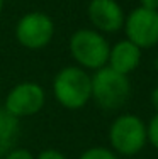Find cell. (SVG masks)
<instances>
[{
  "label": "cell",
  "mask_w": 158,
  "mask_h": 159,
  "mask_svg": "<svg viewBox=\"0 0 158 159\" xmlns=\"http://www.w3.org/2000/svg\"><path fill=\"white\" fill-rule=\"evenodd\" d=\"M150 100H151V105H153V108L156 110L158 113V85L153 88V92H151V97H150Z\"/></svg>",
  "instance_id": "obj_16"
},
{
  "label": "cell",
  "mask_w": 158,
  "mask_h": 159,
  "mask_svg": "<svg viewBox=\"0 0 158 159\" xmlns=\"http://www.w3.org/2000/svg\"><path fill=\"white\" fill-rule=\"evenodd\" d=\"M126 39L134 43L138 48H153L158 44V10L145 7L133 9L124 19L122 25Z\"/></svg>",
  "instance_id": "obj_7"
},
{
  "label": "cell",
  "mask_w": 158,
  "mask_h": 159,
  "mask_svg": "<svg viewBox=\"0 0 158 159\" xmlns=\"http://www.w3.org/2000/svg\"><path fill=\"white\" fill-rule=\"evenodd\" d=\"M78 159H119L117 154L109 147H102V146H93L85 149L80 154Z\"/></svg>",
  "instance_id": "obj_11"
},
{
  "label": "cell",
  "mask_w": 158,
  "mask_h": 159,
  "mask_svg": "<svg viewBox=\"0 0 158 159\" xmlns=\"http://www.w3.org/2000/svg\"><path fill=\"white\" fill-rule=\"evenodd\" d=\"M141 63V48H138L129 39L117 41L109 51L107 66L116 70L117 73L129 75L140 66Z\"/></svg>",
  "instance_id": "obj_9"
},
{
  "label": "cell",
  "mask_w": 158,
  "mask_h": 159,
  "mask_svg": "<svg viewBox=\"0 0 158 159\" xmlns=\"http://www.w3.org/2000/svg\"><path fill=\"white\" fill-rule=\"evenodd\" d=\"M19 134H21V120L0 107V159L5 156L7 151L17 146Z\"/></svg>",
  "instance_id": "obj_10"
},
{
  "label": "cell",
  "mask_w": 158,
  "mask_h": 159,
  "mask_svg": "<svg viewBox=\"0 0 158 159\" xmlns=\"http://www.w3.org/2000/svg\"><path fill=\"white\" fill-rule=\"evenodd\" d=\"M92 81V98L102 110H117L127 102L131 93V81L127 75L117 73L109 66L93 71L90 76Z\"/></svg>",
  "instance_id": "obj_3"
},
{
  "label": "cell",
  "mask_w": 158,
  "mask_h": 159,
  "mask_svg": "<svg viewBox=\"0 0 158 159\" xmlns=\"http://www.w3.org/2000/svg\"><path fill=\"white\" fill-rule=\"evenodd\" d=\"M36 159H68L63 152H60L58 149H44L36 156Z\"/></svg>",
  "instance_id": "obj_14"
},
{
  "label": "cell",
  "mask_w": 158,
  "mask_h": 159,
  "mask_svg": "<svg viewBox=\"0 0 158 159\" xmlns=\"http://www.w3.org/2000/svg\"><path fill=\"white\" fill-rule=\"evenodd\" d=\"M148 142L146 124L134 113L116 117L109 127V144L112 151L121 156H134Z\"/></svg>",
  "instance_id": "obj_4"
},
{
  "label": "cell",
  "mask_w": 158,
  "mask_h": 159,
  "mask_svg": "<svg viewBox=\"0 0 158 159\" xmlns=\"http://www.w3.org/2000/svg\"><path fill=\"white\" fill-rule=\"evenodd\" d=\"M46 105V92L36 81H21L7 92L3 110L16 119H24L39 113Z\"/></svg>",
  "instance_id": "obj_6"
},
{
  "label": "cell",
  "mask_w": 158,
  "mask_h": 159,
  "mask_svg": "<svg viewBox=\"0 0 158 159\" xmlns=\"http://www.w3.org/2000/svg\"><path fill=\"white\" fill-rule=\"evenodd\" d=\"M3 7H5V0H0V16L3 12Z\"/></svg>",
  "instance_id": "obj_17"
},
{
  "label": "cell",
  "mask_w": 158,
  "mask_h": 159,
  "mask_svg": "<svg viewBox=\"0 0 158 159\" xmlns=\"http://www.w3.org/2000/svg\"><path fill=\"white\" fill-rule=\"evenodd\" d=\"M14 36L22 48L37 51L50 46L55 37V22L48 14L41 10H32L24 14L17 20Z\"/></svg>",
  "instance_id": "obj_5"
},
{
  "label": "cell",
  "mask_w": 158,
  "mask_h": 159,
  "mask_svg": "<svg viewBox=\"0 0 158 159\" xmlns=\"http://www.w3.org/2000/svg\"><path fill=\"white\" fill-rule=\"evenodd\" d=\"M140 5L150 10H158V0H140Z\"/></svg>",
  "instance_id": "obj_15"
},
{
  "label": "cell",
  "mask_w": 158,
  "mask_h": 159,
  "mask_svg": "<svg viewBox=\"0 0 158 159\" xmlns=\"http://www.w3.org/2000/svg\"><path fill=\"white\" fill-rule=\"evenodd\" d=\"M2 159H36V156L29 149H26V147H17L16 146L10 151H7L5 156Z\"/></svg>",
  "instance_id": "obj_13"
},
{
  "label": "cell",
  "mask_w": 158,
  "mask_h": 159,
  "mask_svg": "<svg viewBox=\"0 0 158 159\" xmlns=\"http://www.w3.org/2000/svg\"><path fill=\"white\" fill-rule=\"evenodd\" d=\"M68 51L77 66L87 71H97L107 66L111 44L95 29H78L68 39Z\"/></svg>",
  "instance_id": "obj_2"
},
{
  "label": "cell",
  "mask_w": 158,
  "mask_h": 159,
  "mask_svg": "<svg viewBox=\"0 0 158 159\" xmlns=\"http://www.w3.org/2000/svg\"><path fill=\"white\" fill-rule=\"evenodd\" d=\"M55 100L66 110H80L92 98V81L87 70L68 64L55 75L51 83Z\"/></svg>",
  "instance_id": "obj_1"
},
{
  "label": "cell",
  "mask_w": 158,
  "mask_h": 159,
  "mask_svg": "<svg viewBox=\"0 0 158 159\" xmlns=\"http://www.w3.org/2000/svg\"><path fill=\"white\" fill-rule=\"evenodd\" d=\"M87 16L93 29L102 34H114L124 25V10L117 0H90Z\"/></svg>",
  "instance_id": "obj_8"
},
{
  "label": "cell",
  "mask_w": 158,
  "mask_h": 159,
  "mask_svg": "<svg viewBox=\"0 0 158 159\" xmlns=\"http://www.w3.org/2000/svg\"><path fill=\"white\" fill-rule=\"evenodd\" d=\"M146 135H148V142L158 151V113L151 117L146 125Z\"/></svg>",
  "instance_id": "obj_12"
}]
</instances>
